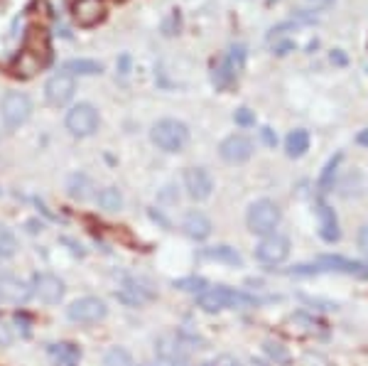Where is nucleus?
<instances>
[{"label":"nucleus","instance_id":"f257e3e1","mask_svg":"<svg viewBox=\"0 0 368 366\" xmlns=\"http://www.w3.org/2000/svg\"><path fill=\"white\" fill-rule=\"evenodd\" d=\"M196 305L199 310L214 314L221 310H248V307L258 305V297L248 295V293L233 290V288L226 285H216V288H206L204 293H199L196 297Z\"/></svg>","mask_w":368,"mask_h":366},{"label":"nucleus","instance_id":"f03ea898","mask_svg":"<svg viewBox=\"0 0 368 366\" xmlns=\"http://www.w3.org/2000/svg\"><path fill=\"white\" fill-rule=\"evenodd\" d=\"M150 141L165 153H179L189 143V128L177 118H160L153 128H150Z\"/></svg>","mask_w":368,"mask_h":366},{"label":"nucleus","instance_id":"7ed1b4c3","mask_svg":"<svg viewBox=\"0 0 368 366\" xmlns=\"http://www.w3.org/2000/svg\"><path fill=\"white\" fill-rule=\"evenodd\" d=\"M280 221H283V211H280V207L273 199H256V202L248 207V214H246L248 231L261 236V239L275 234Z\"/></svg>","mask_w":368,"mask_h":366},{"label":"nucleus","instance_id":"20e7f679","mask_svg":"<svg viewBox=\"0 0 368 366\" xmlns=\"http://www.w3.org/2000/svg\"><path fill=\"white\" fill-rule=\"evenodd\" d=\"M155 354L165 366H189V344L179 332H165L155 342Z\"/></svg>","mask_w":368,"mask_h":366},{"label":"nucleus","instance_id":"39448f33","mask_svg":"<svg viewBox=\"0 0 368 366\" xmlns=\"http://www.w3.org/2000/svg\"><path fill=\"white\" fill-rule=\"evenodd\" d=\"M0 116H3L5 128L15 131V128L25 126L28 118L32 116V101L23 91H8L0 101Z\"/></svg>","mask_w":368,"mask_h":366},{"label":"nucleus","instance_id":"423d86ee","mask_svg":"<svg viewBox=\"0 0 368 366\" xmlns=\"http://www.w3.org/2000/svg\"><path fill=\"white\" fill-rule=\"evenodd\" d=\"M66 131L74 138H89L98 131V111L91 104H76L66 111Z\"/></svg>","mask_w":368,"mask_h":366},{"label":"nucleus","instance_id":"0eeeda50","mask_svg":"<svg viewBox=\"0 0 368 366\" xmlns=\"http://www.w3.org/2000/svg\"><path fill=\"white\" fill-rule=\"evenodd\" d=\"M106 314H108V305L101 300V297H93V295L79 297V300H74L69 307H66V317L76 324L101 322V319H106Z\"/></svg>","mask_w":368,"mask_h":366},{"label":"nucleus","instance_id":"6e6552de","mask_svg":"<svg viewBox=\"0 0 368 366\" xmlns=\"http://www.w3.org/2000/svg\"><path fill=\"white\" fill-rule=\"evenodd\" d=\"M287 256H290V239L278 234V231L261 239V244L256 246V259L263 266H280V263L287 261Z\"/></svg>","mask_w":368,"mask_h":366},{"label":"nucleus","instance_id":"1a4fd4ad","mask_svg":"<svg viewBox=\"0 0 368 366\" xmlns=\"http://www.w3.org/2000/svg\"><path fill=\"white\" fill-rule=\"evenodd\" d=\"M253 150H256V146H253V141L248 136H243V133H233V136L224 138L219 146V155L224 163L229 165H243L248 163V160L253 158Z\"/></svg>","mask_w":368,"mask_h":366},{"label":"nucleus","instance_id":"9d476101","mask_svg":"<svg viewBox=\"0 0 368 366\" xmlns=\"http://www.w3.org/2000/svg\"><path fill=\"white\" fill-rule=\"evenodd\" d=\"M64 293H66L64 281H61L59 276H54V273H37V276L32 278V295L47 302V305L61 302Z\"/></svg>","mask_w":368,"mask_h":366},{"label":"nucleus","instance_id":"9b49d317","mask_svg":"<svg viewBox=\"0 0 368 366\" xmlns=\"http://www.w3.org/2000/svg\"><path fill=\"white\" fill-rule=\"evenodd\" d=\"M76 91V79L66 71H59V74L49 76V81L44 84V96L52 106H64L74 99Z\"/></svg>","mask_w":368,"mask_h":366},{"label":"nucleus","instance_id":"f8f14e48","mask_svg":"<svg viewBox=\"0 0 368 366\" xmlns=\"http://www.w3.org/2000/svg\"><path fill=\"white\" fill-rule=\"evenodd\" d=\"M184 189L194 202H204L214 192V179L204 167H186L184 170Z\"/></svg>","mask_w":368,"mask_h":366},{"label":"nucleus","instance_id":"ddd939ff","mask_svg":"<svg viewBox=\"0 0 368 366\" xmlns=\"http://www.w3.org/2000/svg\"><path fill=\"white\" fill-rule=\"evenodd\" d=\"M32 297V285H28L20 278L10 276V273H3L0 276V300L13 302V305H25V302Z\"/></svg>","mask_w":368,"mask_h":366},{"label":"nucleus","instance_id":"4468645a","mask_svg":"<svg viewBox=\"0 0 368 366\" xmlns=\"http://www.w3.org/2000/svg\"><path fill=\"white\" fill-rule=\"evenodd\" d=\"M116 297L121 302H126V305L136 307V305H143V302L153 300L155 290L150 288L148 281H143V278H128L126 285H123L121 290L116 293Z\"/></svg>","mask_w":368,"mask_h":366},{"label":"nucleus","instance_id":"2eb2a0df","mask_svg":"<svg viewBox=\"0 0 368 366\" xmlns=\"http://www.w3.org/2000/svg\"><path fill=\"white\" fill-rule=\"evenodd\" d=\"M322 271H336V273H346V276H356L361 281H368V263L359 261H349L344 256H322L317 263Z\"/></svg>","mask_w":368,"mask_h":366},{"label":"nucleus","instance_id":"dca6fc26","mask_svg":"<svg viewBox=\"0 0 368 366\" xmlns=\"http://www.w3.org/2000/svg\"><path fill=\"white\" fill-rule=\"evenodd\" d=\"M106 15L103 0H76L74 3V20L79 28H93Z\"/></svg>","mask_w":368,"mask_h":366},{"label":"nucleus","instance_id":"f3484780","mask_svg":"<svg viewBox=\"0 0 368 366\" xmlns=\"http://www.w3.org/2000/svg\"><path fill=\"white\" fill-rule=\"evenodd\" d=\"M182 229H184V234L189 236V239L204 241V239H209V236H211V229H214V226H211L209 216H206L204 211L191 209V211H186V214H184Z\"/></svg>","mask_w":368,"mask_h":366},{"label":"nucleus","instance_id":"a211bd4d","mask_svg":"<svg viewBox=\"0 0 368 366\" xmlns=\"http://www.w3.org/2000/svg\"><path fill=\"white\" fill-rule=\"evenodd\" d=\"M317 216H319V236H322L326 244H336L341 236L339 219H336L334 209H331L324 199H319L317 202Z\"/></svg>","mask_w":368,"mask_h":366},{"label":"nucleus","instance_id":"6ab92c4d","mask_svg":"<svg viewBox=\"0 0 368 366\" xmlns=\"http://www.w3.org/2000/svg\"><path fill=\"white\" fill-rule=\"evenodd\" d=\"M307 150H309V133L304 128H297V131H292L285 138V153H287V158H302Z\"/></svg>","mask_w":368,"mask_h":366},{"label":"nucleus","instance_id":"aec40b11","mask_svg":"<svg viewBox=\"0 0 368 366\" xmlns=\"http://www.w3.org/2000/svg\"><path fill=\"white\" fill-rule=\"evenodd\" d=\"M201 259H209V261H219V263H229V266H241L243 259L236 249L231 246H211V249L201 251Z\"/></svg>","mask_w":368,"mask_h":366},{"label":"nucleus","instance_id":"412c9836","mask_svg":"<svg viewBox=\"0 0 368 366\" xmlns=\"http://www.w3.org/2000/svg\"><path fill=\"white\" fill-rule=\"evenodd\" d=\"M66 74H81V76H91V74H101L103 64L101 61H93V59H69L64 64Z\"/></svg>","mask_w":368,"mask_h":366},{"label":"nucleus","instance_id":"4be33fe9","mask_svg":"<svg viewBox=\"0 0 368 366\" xmlns=\"http://www.w3.org/2000/svg\"><path fill=\"white\" fill-rule=\"evenodd\" d=\"M96 202L101 209L106 211H121L123 209V194L118 187H106L96 194Z\"/></svg>","mask_w":368,"mask_h":366},{"label":"nucleus","instance_id":"5701e85b","mask_svg":"<svg viewBox=\"0 0 368 366\" xmlns=\"http://www.w3.org/2000/svg\"><path fill=\"white\" fill-rule=\"evenodd\" d=\"M341 160H344V155H341V153H336V155L324 165L322 175H319V189H322V192H329V189L334 187V177H336V172H339Z\"/></svg>","mask_w":368,"mask_h":366},{"label":"nucleus","instance_id":"b1692460","mask_svg":"<svg viewBox=\"0 0 368 366\" xmlns=\"http://www.w3.org/2000/svg\"><path fill=\"white\" fill-rule=\"evenodd\" d=\"M103 366H136V359L123 347H111L103 354Z\"/></svg>","mask_w":368,"mask_h":366},{"label":"nucleus","instance_id":"393cba45","mask_svg":"<svg viewBox=\"0 0 368 366\" xmlns=\"http://www.w3.org/2000/svg\"><path fill=\"white\" fill-rule=\"evenodd\" d=\"M233 79H236V74H233L229 61L221 59L219 64L214 66V84H216V89H229V86L233 84Z\"/></svg>","mask_w":368,"mask_h":366},{"label":"nucleus","instance_id":"a878e982","mask_svg":"<svg viewBox=\"0 0 368 366\" xmlns=\"http://www.w3.org/2000/svg\"><path fill=\"white\" fill-rule=\"evenodd\" d=\"M263 352H266L275 364H290V352H287V347H285L283 342L268 339V342L263 344Z\"/></svg>","mask_w":368,"mask_h":366},{"label":"nucleus","instance_id":"bb28decb","mask_svg":"<svg viewBox=\"0 0 368 366\" xmlns=\"http://www.w3.org/2000/svg\"><path fill=\"white\" fill-rule=\"evenodd\" d=\"M49 354H54L59 362L66 364H74L81 357L79 347H74V344H49Z\"/></svg>","mask_w":368,"mask_h":366},{"label":"nucleus","instance_id":"cd10ccee","mask_svg":"<svg viewBox=\"0 0 368 366\" xmlns=\"http://www.w3.org/2000/svg\"><path fill=\"white\" fill-rule=\"evenodd\" d=\"M89 189H91V182L86 175H74V177L69 179V194L74 199H86L89 197Z\"/></svg>","mask_w":368,"mask_h":366},{"label":"nucleus","instance_id":"c85d7f7f","mask_svg":"<svg viewBox=\"0 0 368 366\" xmlns=\"http://www.w3.org/2000/svg\"><path fill=\"white\" fill-rule=\"evenodd\" d=\"M18 251V239L13 236V231L0 226V259H10Z\"/></svg>","mask_w":368,"mask_h":366},{"label":"nucleus","instance_id":"c756f323","mask_svg":"<svg viewBox=\"0 0 368 366\" xmlns=\"http://www.w3.org/2000/svg\"><path fill=\"white\" fill-rule=\"evenodd\" d=\"M224 59L229 61V66L233 69V74H238V71L246 66V47H243V45H231L229 54H226Z\"/></svg>","mask_w":368,"mask_h":366},{"label":"nucleus","instance_id":"7c9ffc66","mask_svg":"<svg viewBox=\"0 0 368 366\" xmlns=\"http://www.w3.org/2000/svg\"><path fill=\"white\" fill-rule=\"evenodd\" d=\"M174 288H179V290H184V293H204L206 290V281L204 278H179V281H174L172 283Z\"/></svg>","mask_w":368,"mask_h":366},{"label":"nucleus","instance_id":"2f4dec72","mask_svg":"<svg viewBox=\"0 0 368 366\" xmlns=\"http://www.w3.org/2000/svg\"><path fill=\"white\" fill-rule=\"evenodd\" d=\"M233 121H236V126H256V113L251 111V108H238L236 113H233Z\"/></svg>","mask_w":368,"mask_h":366},{"label":"nucleus","instance_id":"473e14b6","mask_svg":"<svg viewBox=\"0 0 368 366\" xmlns=\"http://www.w3.org/2000/svg\"><path fill=\"white\" fill-rule=\"evenodd\" d=\"M13 344V332L5 322H0V347H10Z\"/></svg>","mask_w":368,"mask_h":366},{"label":"nucleus","instance_id":"72a5a7b5","mask_svg":"<svg viewBox=\"0 0 368 366\" xmlns=\"http://www.w3.org/2000/svg\"><path fill=\"white\" fill-rule=\"evenodd\" d=\"M261 136H263V143H266V146L275 148L278 136H275V131H273V128H263V131H261Z\"/></svg>","mask_w":368,"mask_h":366},{"label":"nucleus","instance_id":"f704fd0d","mask_svg":"<svg viewBox=\"0 0 368 366\" xmlns=\"http://www.w3.org/2000/svg\"><path fill=\"white\" fill-rule=\"evenodd\" d=\"M359 249H361V254L368 259V226H364V229L359 231Z\"/></svg>","mask_w":368,"mask_h":366},{"label":"nucleus","instance_id":"c9c22d12","mask_svg":"<svg viewBox=\"0 0 368 366\" xmlns=\"http://www.w3.org/2000/svg\"><path fill=\"white\" fill-rule=\"evenodd\" d=\"M206 366H238V362L233 357H229V354H224V357H219V359H214L211 364H206Z\"/></svg>","mask_w":368,"mask_h":366},{"label":"nucleus","instance_id":"e433bc0d","mask_svg":"<svg viewBox=\"0 0 368 366\" xmlns=\"http://www.w3.org/2000/svg\"><path fill=\"white\" fill-rule=\"evenodd\" d=\"M331 61H334V64H346V57L341 54V49H334V52H331Z\"/></svg>","mask_w":368,"mask_h":366},{"label":"nucleus","instance_id":"4c0bfd02","mask_svg":"<svg viewBox=\"0 0 368 366\" xmlns=\"http://www.w3.org/2000/svg\"><path fill=\"white\" fill-rule=\"evenodd\" d=\"M356 143H359V146H364V148H368V128H364V131L356 136Z\"/></svg>","mask_w":368,"mask_h":366},{"label":"nucleus","instance_id":"58836bf2","mask_svg":"<svg viewBox=\"0 0 368 366\" xmlns=\"http://www.w3.org/2000/svg\"><path fill=\"white\" fill-rule=\"evenodd\" d=\"M271 3H273V0H271Z\"/></svg>","mask_w":368,"mask_h":366}]
</instances>
